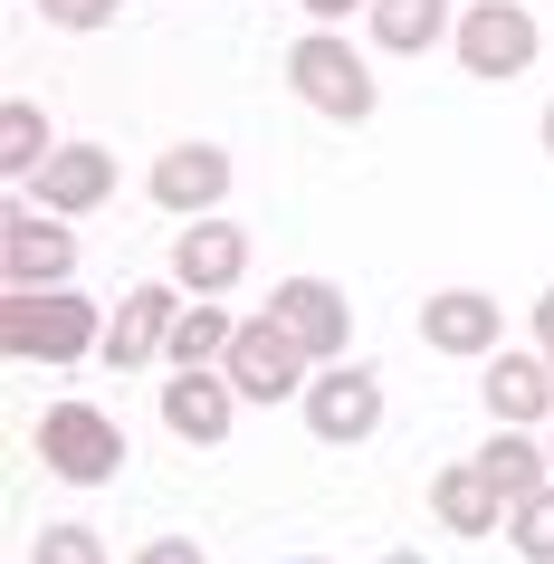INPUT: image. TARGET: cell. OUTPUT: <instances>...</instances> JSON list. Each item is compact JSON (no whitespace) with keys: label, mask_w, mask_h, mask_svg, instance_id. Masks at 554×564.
I'll return each mask as SVG.
<instances>
[{"label":"cell","mask_w":554,"mask_h":564,"mask_svg":"<svg viewBox=\"0 0 554 564\" xmlns=\"http://www.w3.org/2000/svg\"><path fill=\"white\" fill-rule=\"evenodd\" d=\"M0 345L10 364H87L106 355V316L77 288H30V297H0Z\"/></svg>","instance_id":"6da1fadb"},{"label":"cell","mask_w":554,"mask_h":564,"mask_svg":"<svg viewBox=\"0 0 554 564\" xmlns=\"http://www.w3.org/2000/svg\"><path fill=\"white\" fill-rule=\"evenodd\" d=\"M287 87H296V106H316L325 124H363L382 106V87H373V58H354L335 30H306L287 48Z\"/></svg>","instance_id":"7a4b0ae2"},{"label":"cell","mask_w":554,"mask_h":564,"mask_svg":"<svg viewBox=\"0 0 554 564\" xmlns=\"http://www.w3.org/2000/svg\"><path fill=\"white\" fill-rule=\"evenodd\" d=\"M220 373H230L239 402H268V412H278V402H306V383H316V355H306V345H296L278 316H249V326L230 335V364H220Z\"/></svg>","instance_id":"3957f363"},{"label":"cell","mask_w":554,"mask_h":564,"mask_svg":"<svg viewBox=\"0 0 554 564\" xmlns=\"http://www.w3.org/2000/svg\"><path fill=\"white\" fill-rule=\"evenodd\" d=\"M39 459H48V478H67V488H106V478L124 469V431L96 402H48L39 412Z\"/></svg>","instance_id":"277c9868"},{"label":"cell","mask_w":554,"mask_h":564,"mask_svg":"<svg viewBox=\"0 0 554 564\" xmlns=\"http://www.w3.org/2000/svg\"><path fill=\"white\" fill-rule=\"evenodd\" d=\"M449 48H459L468 77L507 87V77H525V67H535V10H525V0H468L459 30H449Z\"/></svg>","instance_id":"5b68a950"},{"label":"cell","mask_w":554,"mask_h":564,"mask_svg":"<svg viewBox=\"0 0 554 564\" xmlns=\"http://www.w3.org/2000/svg\"><path fill=\"white\" fill-rule=\"evenodd\" d=\"M77 268V230L58 210H0V288L30 297V288H67Z\"/></svg>","instance_id":"8992f818"},{"label":"cell","mask_w":554,"mask_h":564,"mask_svg":"<svg viewBox=\"0 0 554 564\" xmlns=\"http://www.w3.org/2000/svg\"><path fill=\"white\" fill-rule=\"evenodd\" d=\"M296 412H306V431L335 441V449L373 441V431H382V373H373V364H316V383H306Z\"/></svg>","instance_id":"52a82bcc"},{"label":"cell","mask_w":554,"mask_h":564,"mask_svg":"<svg viewBox=\"0 0 554 564\" xmlns=\"http://www.w3.org/2000/svg\"><path fill=\"white\" fill-rule=\"evenodd\" d=\"M421 345L449 364H497L507 355V316H497L488 288H431L421 297Z\"/></svg>","instance_id":"ba28073f"},{"label":"cell","mask_w":554,"mask_h":564,"mask_svg":"<svg viewBox=\"0 0 554 564\" xmlns=\"http://www.w3.org/2000/svg\"><path fill=\"white\" fill-rule=\"evenodd\" d=\"M249 278V230L239 220H182L173 230V288L182 297H220V288H239Z\"/></svg>","instance_id":"9c48e42d"},{"label":"cell","mask_w":554,"mask_h":564,"mask_svg":"<svg viewBox=\"0 0 554 564\" xmlns=\"http://www.w3.org/2000/svg\"><path fill=\"white\" fill-rule=\"evenodd\" d=\"M268 316H278L316 364H345V345H354V306H345V288H325V278H287V288H268Z\"/></svg>","instance_id":"30bf717a"},{"label":"cell","mask_w":554,"mask_h":564,"mask_svg":"<svg viewBox=\"0 0 554 564\" xmlns=\"http://www.w3.org/2000/svg\"><path fill=\"white\" fill-rule=\"evenodd\" d=\"M144 192H153V210H173V220H210V210H220V192H230V153H220V144H173V153H153Z\"/></svg>","instance_id":"8fae6325"},{"label":"cell","mask_w":554,"mask_h":564,"mask_svg":"<svg viewBox=\"0 0 554 564\" xmlns=\"http://www.w3.org/2000/svg\"><path fill=\"white\" fill-rule=\"evenodd\" d=\"M173 316H182V288H124V306L106 316V364L134 373V364H163L173 345Z\"/></svg>","instance_id":"7c38bea8"},{"label":"cell","mask_w":554,"mask_h":564,"mask_svg":"<svg viewBox=\"0 0 554 564\" xmlns=\"http://www.w3.org/2000/svg\"><path fill=\"white\" fill-rule=\"evenodd\" d=\"M230 412H239V392H230V373L210 364V373H173L163 383V431L173 441H192V449H220L230 441Z\"/></svg>","instance_id":"4fadbf2b"},{"label":"cell","mask_w":554,"mask_h":564,"mask_svg":"<svg viewBox=\"0 0 554 564\" xmlns=\"http://www.w3.org/2000/svg\"><path fill=\"white\" fill-rule=\"evenodd\" d=\"M488 421L497 431H545L554 421V355H497L488 364Z\"/></svg>","instance_id":"5bb4252c"},{"label":"cell","mask_w":554,"mask_h":564,"mask_svg":"<svg viewBox=\"0 0 554 564\" xmlns=\"http://www.w3.org/2000/svg\"><path fill=\"white\" fill-rule=\"evenodd\" d=\"M116 202V153L106 144H58L48 163H39V210H106Z\"/></svg>","instance_id":"9a60e30c"},{"label":"cell","mask_w":554,"mask_h":564,"mask_svg":"<svg viewBox=\"0 0 554 564\" xmlns=\"http://www.w3.org/2000/svg\"><path fill=\"white\" fill-rule=\"evenodd\" d=\"M431 517H439L449 535H497L517 507L488 488V469H478V459H459V469H439V478H431Z\"/></svg>","instance_id":"2e32d148"},{"label":"cell","mask_w":554,"mask_h":564,"mask_svg":"<svg viewBox=\"0 0 554 564\" xmlns=\"http://www.w3.org/2000/svg\"><path fill=\"white\" fill-rule=\"evenodd\" d=\"M230 335H239V316H230L220 297H182L163 364H173V373H210V364H230Z\"/></svg>","instance_id":"e0dca14e"},{"label":"cell","mask_w":554,"mask_h":564,"mask_svg":"<svg viewBox=\"0 0 554 564\" xmlns=\"http://www.w3.org/2000/svg\"><path fill=\"white\" fill-rule=\"evenodd\" d=\"M449 30H459L449 0H373V48H392V58H421V48H439Z\"/></svg>","instance_id":"ac0fdd59"},{"label":"cell","mask_w":554,"mask_h":564,"mask_svg":"<svg viewBox=\"0 0 554 564\" xmlns=\"http://www.w3.org/2000/svg\"><path fill=\"white\" fill-rule=\"evenodd\" d=\"M478 469H488V488H497L507 507H525V498L554 478V449H545V441H525V431H497V441L478 449Z\"/></svg>","instance_id":"d6986e66"},{"label":"cell","mask_w":554,"mask_h":564,"mask_svg":"<svg viewBox=\"0 0 554 564\" xmlns=\"http://www.w3.org/2000/svg\"><path fill=\"white\" fill-rule=\"evenodd\" d=\"M48 116H39L30 96H10V106H0V173L10 182H39V163H48Z\"/></svg>","instance_id":"ffe728a7"},{"label":"cell","mask_w":554,"mask_h":564,"mask_svg":"<svg viewBox=\"0 0 554 564\" xmlns=\"http://www.w3.org/2000/svg\"><path fill=\"white\" fill-rule=\"evenodd\" d=\"M507 545H517L525 564H554V478L517 507V517H507Z\"/></svg>","instance_id":"44dd1931"},{"label":"cell","mask_w":554,"mask_h":564,"mask_svg":"<svg viewBox=\"0 0 554 564\" xmlns=\"http://www.w3.org/2000/svg\"><path fill=\"white\" fill-rule=\"evenodd\" d=\"M30 564H106V535L87 517H58V527H39V555Z\"/></svg>","instance_id":"7402d4cb"},{"label":"cell","mask_w":554,"mask_h":564,"mask_svg":"<svg viewBox=\"0 0 554 564\" xmlns=\"http://www.w3.org/2000/svg\"><path fill=\"white\" fill-rule=\"evenodd\" d=\"M116 10H124V0H39L48 30H116Z\"/></svg>","instance_id":"603a6c76"},{"label":"cell","mask_w":554,"mask_h":564,"mask_svg":"<svg viewBox=\"0 0 554 564\" xmlns=\"http://www.w3.org/2000/svg\"><path fill=\"white\" fill-rule=\"evenodd\" d=\"M134 564H210V555H202V545H192V535H153V545H144V555H134Z\"/></svg>","instance_id":"cb8c5ba5"},{"label":"cell","mask_w":554,"mask_h":564,"mask_svg":"<svg viewBox=\"0 0 554 564\" xmlns=\"http://www.w3.org/2000/svg\"><path fill=\"white\" fill-rule=\"evenodd\" d=\"M535 355H554V288L535 297Z\"/></svg>","instance_id":"d4e9b609"},{"label":"cell","mask_w":554,"mask_h":564,"mask_svg":"<svg viewBox=\"0 0 554 564\" xmlns=\"http://www.w3.org/2000/svg\"><path fill=\"white\" fill-rule=\"evenodd\" d=\"M306 10H316V30H335L345 10H373V0H306Z\"/></svg>","instance_id":"484cf974"},{"label":"cell","mask_w":554,"mask_h":564,"mask_svg":"<svg viewBox=\"0 0 554 564\" xmlns=\"http://www.w3.org/2000/svg\"><path fill=\"white\" fill-rule=\"evenodd\" d=\"M535 134H545V153H554V106H545V124H535Z\"/></svg>","instance_id":"4316f807"},{"label":"cell","mask_w":554,"mask_h":564,"mask_svg":"<svg viewBox=\"0 0 554 564\" xmlns=\"http://www.w3.org/2000/svg\"><path fill=\"white\" fill-rule=\"evenodd\" d=\"M382 564H421V555H382Z\"/></svg>","instance_id":"83f0119b"},{"label":"cell","mask_w":554,"mask_h":564,"mask_svg":"<svg viewBox=\"0 0 554 564\" xmlns=\"http://www.w3.org/2000/svg\"><path fill=\"white\" fill-rule=\"evenodd\" d=\"M545 449H554V421H545Z\"/></svg>","instance_id":"f1b7e54d"}]
</instances>
